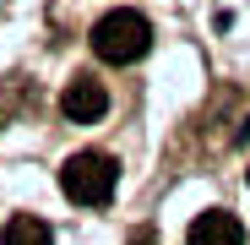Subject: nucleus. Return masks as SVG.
<instances>
[{"label": "nucleus", "instance_id": "obj_2", "mask_svg": "<svg viewBox=\"0 0 250 245\" xmlns=\"http://www.w3.org/2000/svg\"><path fill=\"white\" fill-rule=\"evenodd\" d=\"M114 180H120V169H114V158L109 153H71L65 158V169H60V191L76 201V207H104V201L114 196Z\"/></svg>", "mask_w": 250, "mask_h": 245}, {"label": "nucleus", "instance_id": "obj_3", "mask_svg": "<svg viewBox=\"0 0 250 245\" xmlns=\"http://www.w3.org/2000/svg\"><path fill=\"white\" fill-rule=\"evenodd\" d=\"M104 109H109V98L98 88V76H71L65 82V93H60V114L65 120H76V126H98Z\"/></svg>", "mask_w": 250, "mask_h": 245}, {"label": "nucleus", "instance_id": "obj_5", "mask_svg": "<svg viewBox=\"0 0 250 245\" xmlns=\"http://www.w3.org/2000/svg\"><path fill=\"white\" fill-rule=\"evenodd\" d=\"M0 245H55V234H49V223L38 213H17L6 223V234H0Z\"/></svg>", "mask_w": 250, "mask_h": 245}, {"label": "nucleus", "instance_id": "obj_1", "mask_svg": "<svg viewBox=\"0 0 250 245\" xmlns=\"http://www.w3.org/2000/svg\"><path fill=\"white\" fill-rule=\"evenodd\" d=\"M147 44H152V22H147L142 11H131V6L109 11V17L93 27V55L109 60V66H131V60H142Z\"/></svg>", "mask_w": 250, "mask_h": 245}, {"label": "nucleus", "instance_id": "obj_4", "mask_svg": "<svg viewBox=\"0 0 250 245\" xmlns=\"http://www.w3.org/2000/svg\"><path fill=\"white\" fill-rule=\"evenodd\" d=\"M190 245H245V223L223 207H207L196 223H190Z\"/></svg>", "mask_w": 250, "mask_h": 245}]
</instances>
